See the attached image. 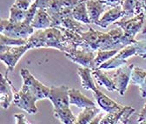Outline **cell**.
Wrapping results in <instances>:
<instances>
[{"instance_id": "1", "label": "cell", "mask_w": 146, "mask_h": 124, "mask_svg": "<svg viewBox=\"0 0 146 124\" xmlns=\"http://www.w3.org/2000/svg\"><path fill=\"white\" fill-rule=\"evenodd\" d=\"M31 48L50 47L56 48L61 52H70L77 47L74 46L60 26L35 31L27 40Z\"/></svg>"}, {"instance_id": "2", "label": "cell", "mask_w": 146, "mask_h": 124, "mask_svg": "<svg viewBox=\"0 0 146 124\" xmlns=\"http://www.w3.org/2000/svg\"><path fill=\"white\" fill-rule=\"evenodd\" d=\"M84 0H50L47 12L52 19V26H60L62 20L68 16H72L74 7Z\"/></svg>"}, {"instance_id": "3", "label": "cell", "mask_w": 146, "mask_h": 124, "mask_svg": "<svg viewBox=\"0 0 146 124\" xmlns=\"http://www.w3.org/2000/svg\"><path fill=\"white\" fill-rule=\"evenodd\" d=\"M113 25L121 27L126 36L136 40L135 37L137 33H146V13L142 11L130 19H123L121 21L114 22Z\"/></svg>"}, {"instance_id": "4", "label": "cell", "mask_w": 146, "mask_h": 124, "mask_svg": "<svg viewBox=\"0 0 146 124\" xmlns=\"http://www.w3.org/2000/svg\"><path fill=\"white\" fill-rule=\"evenodd\" d=\"M30 49L31 48L28 44L12 46L0 45V60L6 65L8 72H12L18 60Z\"/></svg>"}, {"instance_id": "5", "label": "cell", "mask_w": 146, "mask_h": 124, "mask_svg": "<svg viewBox=\"0 0 146 124\" xmlns=\"http://www.w3.org/2000/svg\"><path fill=\"white\" fill-rule=\"evenodd\" d=\"M0 32L15 39H25L28 38L35 32L31 25L25 21L19 23H12L9 19H2L0 22Z\"/></svg>"}, {"instance_id": "6", "label": "cell", "mask_w": 146, "mask_h": 124, "mask_svg": "<svg viewBox=\"0 0 146 124\" xmlns=\"http://www.w3.org/2000/svg\"><path fill=\"white\" fill-rule=\"evenodd\" d=\"M36 101L38 99L25 84H23L20 90L15 92L13 97V104L30 115L36 114L38 110V107L36 106Z\"/></svg>"}, {"instance_id": "7", "label": "cell", "mask_w": 146, "mask_h": 124, "mask_svg": "<svg viewBox=\"0 0 146 124\" xmlns=\"http://www.w3.org/2000/svg\"><path fill=\"white\" fill-rule=\"evenodd\" d=\"M20 75L23 79V84L26 85L30 88V90L33 93V95L38 99V101L48 99L50 87L46 86L40 81H38L26 68L21 69Z\"/></svg>"}, {"instance_id": "8", "label": "cell", "mask_w": 146, "mask_h": 124, "mask_svg": "<svg viewBox=\"0 0 146 124\" xmlns=\"http://www.w3.org/2000/svg\"><path fill=\"white\" fill-rule=\"evenodd\" d=\"M137 54V47L135 44L126 46L118 51L113 57H111L107 61L104 62L99 66V69L102 70H110V69H116L119 66L127 64V60L131 56L136 55Z\"/></svg>"}, {"instance_id": "9", "label": "cell", "mask_w": 146, "mask_h": 124, "mask_svg": "<svg viewBox=\"0 0 146 124\" xmlns=\"http://www.w3.org/2000/svg\"><path fill=\"white\" fill-rule=\"evenodd\" d=\"M133 68V64L123 65L122 66L117 67L116 72L112 75V79L117 88V92L120 95H124L128 86L131 83V78Z\"/></svg>"}, {"instance_id": "10", "label": "cell", "mask_w": 146, "mask_h": 124, "mask_svg": "<svg viewBox=\"0 0 146 124\" xmlns=\"http://www.w3.org/2000/svg\"><path fill=\"white\" fill-rule=\"evenodd\" d=\"M67 59L71 60L81 66L88 67L93 70L96 68L95 66V54L93 52L84 51L83 49L78 50V48L73 49L70 52H64Z\"/></svg>"}, {"instance_id": "11", "label": "cell", "mask_w": 146, "mask_h": 124, "mask_svg": "<svg viewBox=\"0 0 146 124\" xmlns=\"http://www.w3.org/2000/svg\"><path fill=\"white\" fill-rule=\"evenodd\" d=\"M48 99L52 102L54 109H64L70 108L69 88L66 86H50Z\"/></svg>"}, {"instance_id": "12", "label": "cell", "mask_w": 146, "mask_h": 124, "mask_svg": "<svg viewBox=\"0 0 146 124\" xmlns=\"http://www.w3.org/2000/svg\"><path fill=\"white\" fill-rule=\"evenodd\" d=\"M135 113V109L128 106H123L119 110L112 113H107L100 123L101 124H127L130 122L131 116Z\"/></svg>"}, {"instance_id": "13", "label": "cell", "mask_w": 146, "mask_h": 124, "mask_svg": "<svg viewBox=\"0 0 146 124\" xmlns=\"http://www.w3.org/2000/svg\"><path fill=\"white\" fill-rule=\"evenodd\" d=\"M17 92L13 86L11 81L7 77L6 74L1 75V86H0V105L5 109H7L11 102H13L14 94Z\"/></svg>"}, {"instance_id": "14", "label": "cell", "mask_w": 146, "mask_h": 124, "mask_svg": "<svg viewBox=\"0 0 146 124\" xmlns=\"http://www.w3.org/2000/svg\"><path fill=\"white\" fill-rule=\"evenodd\" d=\"M92 92H93V95H94L98 104L106 113L115 112L123 107V105L117 103V101L111 100V98H109L106 95H104L103 92H101L99 89H98V88H96V89Z\"/></svg>"}, {"instance_id": "15", "label": "cell", "mask_w": 146, "mask_h": 124, "mask_svg": "<svg viewBox=\"0 0 146 124\" xmlns=\"http://www.w3.org/2000/svg\"><path fill=\"white\" fill-rule=\"evenodd\" d=\"M126 13L123 9L122 5H118L116 7H112L104 13L101 19L97 22L96 25L101 26L102 28H107L110 25L114 24L118 19L125 17Z\"/></svg>"}, {"instance_id": "16", "label": "cell", "mask_w": 146, "mask_h": 124, "mask_svg": "<svg viewBox=\"0 0 146 124\" xmlns=\"http://www.w3.org/2000/svg\"><path fill=\"white\" fill-rule=\"evenodd\" d=\"M91 74H92L96 85L104 87L109 92H117V88L114 83L113 79L110 78L105 73L103 72L102 69L99 68L93 69L92 72H91Z\"/></svg>"}, {"instance_id": "17", "label": "cell", "mask_w": 146, "mask_h": 124, "mask_svg": "<svg viewBox=\"0 0 146 124\" xmlns=\"http://www.w3.org/2000/svg\"><path fill=\"white\" fill-rule=\"evenodd\" d=\"M69 97H70V104L75 105L76 107L79 109H84L88 107H92L96 106L95 102L85 96L84 94L81 93L78 89L76 88H71L69 89Z\"/></svg>"}, {"instance_id": "18", "label": "cell", "mask_w": 146, "mask_h": 124, "mask_svg": "<svg viewBox=\"0 0 146 124\" xmlns=\"http://www.w3.org/2000/svg\"><path fill=\"white\" fill-rule=\"evenodd\" d=\"M106 5L101 0H86V7L91 23L97 24L100 19L101 15L104 12Z\"/></svg>"}, {"instance_id": "19", "label": "cell", "mask_w": 146, "mask_h": 124, "mask_svg": "<svg viewBox=\"0 0 146 124\" xmlns=\"http://www.w3.org/2000/svg\"><path fill=\"white\" fill-rule=\"evenodd\" d=\"M31 25L34 29L36 30L47 29L52 26V19L47 11L38 9Z\"/></svg>"}, {"instance_id": "20", "label": "cell", "mask_w": 146, "mask_h": 124, "mask_svg": "<svg viewBox=\"0 0 146 124\" xmlns=\"http://www.w3.org/2000/svg\"><path fill=\"white\" fill-rule=\"evenodd\" d=\"M131 84L138 86L141 96L143 98H145L146 97V70L137 66H134L131 78Z\"/></svg>"}, {"instance_id": "21", "label": "cell", "mask_w": 146, "mask_h": 124, "mask_svg": "<svg viewBox=\"0 0 146 124\" xmlns=\"http://www.w3.org/2000/svg\"><path fill=\"white\" fill-rule=\"evenodd\" d=\"M90 71H92L90 68L79 66L78 68V74L81 80V85L84 89L94 91L97 88V85L94 81L93 77H91Z\"/></svg>"}, {"instance_id": "22", "label": "cell", "mask_w": 146, "mask_h": 124, "mask_svg": "<svg viewBox=\"0 0 146 124\" xmlns=\"http://www.w3.org/2000/svg\"><path fill=\"white\" fill-rule=\"evenodd\" d=\"M72 16L76 20H78L83 24L89 25L91 23V20L90 19L88 11H87L86 0L80 2L74 7V9L72 11Z\"/></svg>"}, {"instance_id": "23", "label": "cell", "mask_w": 146, "mask_h": 124, "mask_svg": "<svg viewBox=\"0 0 146 124\" xmlns=\"http://www.w3.org/2000/svg\"><path fill=\"white\" fill-rule=\"evenodd\" d=\"M99 113V109L96 106L84 108V110L77 117V124H89Z\"/></svg>"}, {"instance_id": "24", "label": "cell", "mask_w": 146, "mask_h": 124, "mask_svg": "<svg viewBox=\"0 0 146 124\" xmlns=\"http://www.w3.org/2000/svg\"><path fill=\"white\" fill-rule=\"evenodd\" d=\"M53 115L64 124H74L77 121V117L73 115L70 108L64 109H54Z\"/></svg>"}, {"instance_id": "25", "label": "cell", "mask_w": 146, "mask_h": 124, "mask_svg": "<svg viewBox=\"0 0 146 124\" xmlns=\"http://www.w3.org/2000/svg\"><path fill=\"white\" fill-rule=\"evenodd\" d=\"M60 26H62L69 31L75 32L78 33L84 32V24L76 20L74 17H73V16H68V17H64V19L62 20V24Z\"/></svg>"}, {"instance_id": "26", "label": "cell", "mask_w": 146, "mask_h": 124, "mask_svg": "<svg viewBox=\"0 0 146 124\" xmlns=\"http://www.w3.org/2000/svg\"><path fill=\"white\" fill-rule=\"evenodd\" d=\"M27 16V11L20 9L15 4H13L10 9V17L9 20L12 23H19L25 20Z\"/></svg>"}, {"instance_id": "27", "label": "cell", "mask_w": 146, "mask_h": 124, "mask_svg": "<svg viewBox=\"0 0 146 124\" xmlns=\"http://www.w3.org/2000/svg\"><path fill=\"white\" fill-rule=\"evenodd\" d=\"M119 50H98L95 57V66L98 68L100 65L107 61L116 54H117Z\"/></svg>"}, {"instance_id": "28", "label": "cell", "mask_w": 146, "mask_h": 124, "mask_svg": "<svg viewBox=\"0 0 146 124\" xmlns=\"http://www.w3.org/2000/svg\"><path fill=\"white\" fill-rule=\"evenodd\" d=\"M0 45L2 46H25L27 45L25 39H15L1 33L0 34Z\"/></svg>"}, {"instance_id": "29", "label": "cell", "mask_w": 146, "mask_h": 124, "mask_svg": "<svg viewBox=\"0 0 146 124\" xmlns=\"http://www.w3.org/2000/svg\"><path fill=\"white\" fill-rule=\"evenodd\" d=\"M135 45L137 47L136 56L146 59V40H137Z\"/></svg>"}, {"instance_id": "30", "label": "cell", "mask_w": 146, "mask_h": 124, "mask_svg": "<svg viewBox=\"0 0 146 124\" xmlns=\"http://www.w3.org/2000/svg\"><path fill=\"white\" fill-rule=\"evenodd\" d=\"M34 1L35 0H16L14 4L17 7H19L20 9L27 11L31 6V5L34 3Z\"/></svg>"}, {"instance_id": "31", "label": "cell", "mask_w": 146, "mask_h": 124, "mask_svg": "<svg viewBox=\"0 0 146 124\" xmlns=\"http://www.w3.org/2000/svg\"><path fill=\"white\" fill-rule=\"evenodd\" d=\"M50 2V0H35L33 4L36 6L38 9H42V10L47 11Z\"/></svg>"}, {"instance_id": "32", "label": "cell", "mask_w": 146, "mask_h": 124, "mask_svg": "<svg viewBox=\"0 0 146 124\" xmlns=\"http://www.w3.org/2000/svg\"><path fill=\"white\" fill-rule=\"evenodd\" d=\"M14 118L16 120L17 124H31V122L26 119L24 114H16L14 115Z\"/></svg>"}, {"instance_id": "33", "label": "cell", "mask_w": 146, "mask_h": 124, "mask_svg": "<svg viewBox=\"0 0 146 124\" xmlns=\"http://www.w3.org/2000/svg\"><path fill=\"white\" fill-rule=\"evenodd\" d=\"M101 1L104 4H105L107 6H111V7L122 5L123 3V0H101Z\"/></svg>"}, {"instance_id": "34", "label": "cell", "mask_w": 146, "mask_h": 124, "mask_svg": "<svg viewBox=\"0 0 146 124\" xmlns=\"http://www.w3.org/2000/svg\"><path fill=\"white\" fill-rule=\"evenodd\" d=\"M137 123H140V124H146V102L143 106V109L141 110L140 112V115L138 116V119H137Z\"/></svg>"}, {"instance_id": "35", "label": "cell", "mask_w": 146, "mask_h": 124, "mask_svg": "<svg viewBox=\"0 0 146 124\" xmlns=\"http://www.w3.org/2000/svg\"><path fill=\"white\" fill-rule=\"evenodd\" d=\"M104 116V114H98L92 121H91V122L90 123H92V124H98V123H100V121H101V120H102V118Z\"/></svg>"}, {"instance_id": "36", "label": "cell", "mask_w": 146, "mask_h": 124, "mask_svg": "<svg viewBox=\"0 0 146 124\" xmlns=\"http://www.w3.org/2000/svg\"><path fill=\"white\" fill-rule=\"evenodd\" d=\"M143 11L146 13V0H143Z\"/></svg>"}]
</instances>
